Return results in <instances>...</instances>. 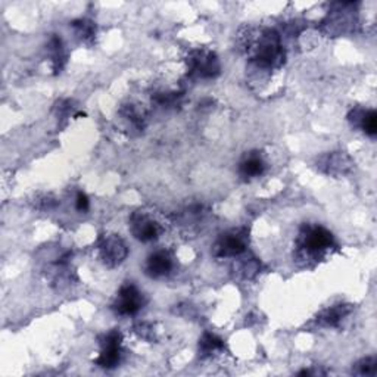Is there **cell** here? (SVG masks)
<instances>
[{
	"label": "cell",
	"mask_w": 377,
	"mask_h": 377,
	"mask_svg": "<svg viewBox=\"0 0 377 377\" xmlns=\"http://www.w3.org/2000/svg\"><path fill=\"white\" fill-rule=\"evenodd\" d=\"M244 46L250 62L258 69H276L285 64V49L276 30L249 28Z\"/></svg>",
	"instance_id": "cell-1"
},
{
	"label": "cell",
	"mask_w": 377,
	"mask_h": 377,
	"mask_svg": "<svg viewBox=\"0 0 377 377\" xmlns=\"http://www.w3.org/2000/svg\"><path fill=\"white\" fill-rule=\"evenodd\" d=\"M336 248V240L327 228L319 224H305L299 230L297 237V257L308 264L326 257L327 252Z\"/></svg>",
	"instance_id": "cell-2"
},
{
	"label": "cell",
	"mask_w": 377,
	"mask_h": 377,
	"mask_svg": "<svg viewBox=\"0 0 377 377\" xmlns=\"http://www.w3.org/2000/svg\"><path fill=\"white\" fill-rule=\"evenodd\" d=\"M100 352L99 357L94 360V364L102 369H115L118 367L122 358V334L120 330L114 329L108 333L102 334L99 338Z\"/></svg>",
	"instance_id": "cell-3"
},
{
	"label": "cell",
	"mask_w": 377,
	"mask_h": 377,
	"mask_svg": "<svg viewBox=\"0 0 377 377\" xmlns=\"http://www.w3.org/2000/svg\"><path fill=\"white\" fill-rule=\"evenodd\" d=\"M188 74L196 78H215L222 72V65L217 55L211 50L196 49L187 56Z\"/></svg>",
	"instance_id": "cell-4"
},
{
	"label": "cell",
	"mask_w": 377,
	"mask_h": 377,
	"mask_svg": "<svg viewBox=\"0 0 377 377\" xmlns=\"http://www.w3.org/2000/svg\"><path fill=\"white\" fill-rule=\"evenodd\" d=\"M248 242L249 237L246 228H233L217 239L213 252L217 258H236L245 252Z\"/></svg>",
	"instance_id": "cell-5"
},
{
	"label": "cell",
	"mask_w": 377,
	"mask_h": 377,
	"mask_svg": "<svg viewBox=\"0 0 377 377\" xmlns=\"http://www.w3.org/2000/svg\"><path fill=\"white\" fill-rule=\"evenodd\" d=\"M144 303L146 299L143 293L133 283H125L120 288L111 308L117 316L129 317L136 316L144 307Z\"/></svg>",
	"instance_id": "cell-6"
},
{
	"label": "cell",
	"mask_w": 377,
	"mask_h": 377,
	"mask_svg": "<svg viewBox=\"0 0 377 377\" xmlns=\"http://www.w3.org/2000/svg\"><path fill=\"white\" fill-rule=\"evenodd\" d=\"M98 252L102 263L109 267H118L129 255V248L117 235H103L98 242Z\"/></svg>",
	"instance_id": "cell-7"
},
{
	"label": "cell",
	"mask_w": 377,
	"mask_h": 377,
	"mask_svg": "<svg viewBox=\"0 0 377 377\" xmlns=\"http://www.w3.org/2000/svg\"><path fill=\"white\" fill-rule=\"evenodd\" d=\"M130 230L133 236L140 240V242H152V240L158 239L162 232L164 227L158 219L153 218L149 213L146 211H136L130 217Z\"/></svg>",
	"instance_id": "cell-8"
},
{
	"label": "cell",
	"mask_w": 377,
	"mask_h": 377,
	"mask_svg": "<svg viewBox=\"0 0 377 377\" xmlns=\"http://www.w3.org/2000/svg\"><path fill=\"white\" fill-rule=\"evenodd\" d=\"M319 170L327 175L341 177L351 171L352 160L345 152H332L319 160Z\"/></svg>",
	"instance_id": "cell-9"
},
{
	"label": "cell",
	"mask_w": 377,
	"mask_h": 377,
	"mask_svg": "<svg viewBox=\"0 0 377 377\" xmlns=\"http://www.w3.org/2000/svg\"><path fill=\"white\" fill-rule=\"evenodd\" d=\"M146 274L151 279H162L171 274L174 270V258L169 250H156L146 261Z\"/></svg>",
	"instance_id": "cell-10"
},
{
	"label": "cell",
	"mask_w": 377,
	"mask_h": 377,
	"mask_svg": "<svg viewBox=\"0 0 377 377\" xmlns=\"http://www.w3.org/2000/svg\"><path fill=\"white\" fill-rule=\"evenodd\" d=\"M264 171H266V161L259 152L246 153L239 164V174L246 182L263 175Z\"/></svg>",
	"instance_id": "cell-11"
},
{
	"label": "cell",
	"mask_w": 377,
	"mask_h": 377,
	"mask_svg": "<svg viewBox=\"0 0 377 377\" xmlns=\"http://www.w3.org/2000/svg\"><path fill=\"white\" fill-rule=\"evenodd\" d=\"M348 120L355 127H360L365 134L374 138L377 134V114L373 109H352L348 115Z\"/></svg>",
	"instance_id": "cell-12"
},
{
	"label": "cell",
	"mask_w": 377,
	"mask_h": 377,
	"mask_svg": "<svg viewBox=\"0 0 377 377\" xmlns=\"http://www.w3.org/2000/svg\"><path fill=\"white\" fill-rule=\"evenodd\" d=\"M351 311H352V307L345 305V303L333 305L319 314L317 323L323 327H339L341 323L349 316Z\"/></svg>",
	"instance_id": "cell-13"
},
{
	"label": "cell",
	"mask_w": 377,
	"mask_h": 377,
	"mask_svg": "<svg viewBox=\"0 0 377 377\" xmlns=\"http://www.w3.org/2000/svg\"><path fill=\"white\" fill-rule=\"evenodd\" d=\"M224 348V342L213 333H205L204 336L199 341V355L201 357H209L218 351Z\"/></svg>",
	"instance_id": "cell-14"
},
{
	"label": "cell",
	"mask_w": 377,
	"mask_h": 377,
	"mask_svg": "<svg viewBox=\"0 0 377 377\" xmlns=\"http://www.w3.org/2000/svg\"><path fill=\"white\" fill-rule=\"evenodd\" d=\"M49 50L52 52V62H54V68L59 71L62 68V64H65L67 55H65V49L64 45H62V40L58 37H52L50 43H49Z\"/></svg>",
	"instance_id": "cell-15"
},
{
	"label": "cell",
	"mask_w": 377,
	"mask_h": 377,
	"mask_svg": "<svg viewBox=\"0 0 377 377\" xmlns=\"http://www.w3.org/2000/svg\"><path fill=\"white\" fill-rule=\"evenodd\" d=\"M352 373L357 376H376L377 374V360L376 357H365L354 364Z\"/></svg>",
	"instance_id": "cell-16"
},
{
	"label": "cell",
	"mask_w": 377,
	"mask_h": 377,
	"mask_svg": "<svg viewBox=\"0 0 377 377\" xmlns=\"http://www.w3.org/2000/svg\"><path fill=\"white\" fill-rule=\"evenodd\" d=\"M121 114L124 115V118H127L136 129L142 130L144 127V114L142 109H139L136 105H127L124 107Z\"/></svg>",
	"instance_id": "cell-17"
},
{
	"label": "cell",
	"mask_w": 377,
	"mask_h": 377,
	"mask_svg": "<svg viewBox=\"0 0 377 377\" xmlns=\"http://www.w3.org/2000/svg\"><path fill=\"white\" fill-rule=\"evenodd\" d=\"M72 27H74L77 36L85 41L93 39L94 33H96V25H94L91 21H87V19L74 21V23H72Z\"/></svg>",
	"instance_id": "cell-18"
},
{
	"label": "cell",
	"mask_w": 377,
	"mask_h": 377,
	"mask_svg": "<svg viewBox=\"0 0 377 377\" xmlns=\"http://www.w3.org/2000/svg\"><path fill=\"white\" fill-rule=\"evenodd\" d=\"M180 94L174 93V91H166V93H156L153 99L155 102L161 105V107H171V105H175V102L179 100Z\"/></svg>",
	"instance_id": "cell-19"
},
{
	"label": "cell",
	"mask_w": 377,
	"mask_h": 377,
	"mask_svg": "<svg viewBox=\"0 0 377 377\" xmlns=\"http://www.w3.org/2000/svg\"><path fill=\"white\" fill-rule=\"evenodd\" d=\"M134 330L142 339L155 341V330H153V327L151 326L149 323H142V324H139V326H136Z\"/></svg>",
	"instance_id": "cell-20"
},
{
	"label": "cell",
	"mask_w": 377,
	"mask_h": 377,
	"mask_svg": "<svg viewBox=\"0 0 377 377\" xmlns=\"http://www.w3.org/2000/svg\"><path fill=\"white\" fill-rule=\"evenodd\" d=\"M89 206H90V201H89L87 195L83 193V192H78L77 197H76V208L78 209L80 213H86L89 209Z\"/></svg>",
	"instance_id": "cell-21"
}]
</instances>
